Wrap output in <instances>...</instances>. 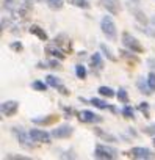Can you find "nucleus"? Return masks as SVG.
Instances as JSON below:
<instances>
[{"mask_svg":"<svg viewBox=\"0 0 155 160\" xmlns=\"http://www.w3.org/2000/svg\"><path fill=\"white\" fill-rule=\"evenodd\" d=\"M46 53H49L52 58H58V60H64L66 58V52L60 46H56L55 42L46 46Z\"/></svg>","mask_w":155,"mask_h":160,"instance_id":"nucleus-15","label":"nucleus"},{"mask_svg":"<svg viewBox=\"0 0 155 160\" xmlns=\"http://www.w3.org/2000/svg\"><path fill=\"white\" fill-rule=\"evenodd\" d=\"M2 7H3L5 11H8L16 19V13H17V10L21 7V0H3V5Z\"/></svg>","mask_w":155,"mask_h":160,"instance_id":"nucleus-18","label":"nucleus"},{"mask_svg":"<svg viewBox=\"0 0 155 160\" xmlns=\"http://www.w3.org/2000/svg\"><path fill=\"white\" fill-rule=\"evenodd\" d=\"M13 19H14L13 16H11V18H5V16L2 18V32H5L8 27L13 25Z\"/></svg>","mask_w":155,"mask_h":160,"instance_id":"nucleus-35","label":"nucleus"},{"mask_svg":"<svg viewBox=\"0 0 155 160\" xmlns=\"http://www.w3.org/2000/svg\"><path fill=\"white\" fill-rule=\"evenodd\" d=\"M10 49L14 50V52H17V53H21V52L24 50V46H22L21 41H13V42L10 44Z\"/></svg>","mask_w":155,"mask_h":160,"instance_id":"nucleus-36","label":"nucleus"},{"mask_svg":"<svg viewBox=\"0 0 155 160\" xmlns=\"http://www.w3.org/2000/svg\"><path fill=\"white\" fill-rule=\"evenodd\" d=\"M116 99H118L121 104H124V105L130 102V98H128V93H127L125 88H119V90L116 91Z\"/></svg>","mask_w":155,"mask_h":160,"instance_id":"nucleus-25","label":"nucleus"},{"mask_svg":"<svg viewBox=\"0 0 155 160\" xmlns=\"http://www.w3.org/2000/svg\"><path fill=\"white\" fill-rule=\"evenodd\" d=\"M143 132L146 133V135H149V137H155V122H152V124H149V126H146L144 129H143Z\"/></svg>","mask_w":155,"mask_h":160,"instance_id":"nucleus-38","label":"nucleus"},{"mask_svg":"<svg viewBox=\"0 0 155 160\" xmlns=\"http://www.w3.org/2000/svg\"><path fill=\"white\" fill-rule=\"evenodd\" d=\"M56 91H58V93H60L61 96H69V94H70V93H69V90H67V88H66V87H64L63 83H61V85H60V87L56 88Z\"/></svg>","mask_w":155,"mask_h":160,"instance_id":"nucleus-40","label":"nucleus"},{"mask_svg":"<svg viewBox=\"0 0 155 160\" xmlns=\"http://www.w3.org/2000/svg\"><path fill=\"white\" fill-rule=\"evenodd\" d=\"M52 137L53 138H58V140H63V138H69L72 133H74V127L70 124H60L58 127H55L52 132Z\"/></svg>","mask_w":155,"mask_h":160,"instance_id":"nucleus-8","label":"nucleus"},{"mask_svg":"<svg viewBox=\"0 0 155 160\" xmlns=\"http://www.w3.org/2000/svg\"><path fill=\"white\" fill-rule=\"evenodd\" d=\"M100 52H102V53H104V55H105V57H107V58L110 60V61H116V60H118V58H116V57L113 55L111 49H110V47H108L107 44H104V42L100 44Z\"/></svg>","mask_w":155,"mask_h":160,"instance_id":"nucleus-30","label":"nucleus"},{"mask_svg":"<svg viewBox=\"0 0 155 160\" xmlns=\"http://www.w3.org/2000/svg\"><path fill=\"white\" fill-rule=\"evenodd\" d=\"M46 2H47V7L52 11H58L64 7V0H46Z\"/></svg>","mask_w":155,"mask_h":160,"instance_id":"nucleus-26","label":"nucleus"},{"mask_svg":"<svg viewBox=\"0 0 155 160\" xmlns=\"http://www.w3.org/2000/svg\"><path fill=\"white\" fill-rule=\"evenodd\" d=\"M121 113H122V116H124V118H127V119H135V108H133V107H130L128 104H125V105L122 107Z\"/></svg>","mask_w":155,"mask_h":160,"instance_id":"nucleus-29","label":"nucleus"},{"mask_svg":"<svg viewBox=\"0 0 155 160\" xmlns=\"http://www.w3.org/2000/svg\"><path fill=\"white\" fill-rule=\"evenodd\" d=\"M90 66L93 68V71H94L96 74H99V72L104 69V60H102V53H100V52H96V53L91 55V58H90Z\"/></svg>","mask_w":155,"mask_h":160,"instance_id":"nucleus-16","label":"nucleus"},{"mask_svg":"<svg viewBox=\"0 0 155 160\" xmlns=\"http://www.w3.org/2000/svg\"><path fill=\"white\" fill-rule=\"evenodd\" d=\"M7 158H8V160H31L30 157L22 155V154H8Z\"/></svg>","mask_w":155,"mask_h":160,"instance_id":"nucleus-39","label":"nucleus"},{"mask_svg":"<svg viewBox=\"0 0 155 160\" xmlns=\"http://www.w3.org/2000/svg\"><path fill=\"white\" fill-rule=\"evenodd\" d=\"M90 104H91V105H94L96 108H100V110L111 108V107L107 104V101H104V99H100V98H91V99H90Z\"/></svg>","mask_w":155,"mask_h":160,"instance_id":"nucleus-24","label":"nucleus"},{"mask_svg":"<svg viewBox=\"0 0 155 160\" xmlns=\"http://www.w3.org/2000/svg\"><path fill=\"white\" fill-rule=\"evenodd\" d=\"M152 144H153V148H155V137H153V140H152Z\"/></svg>","mask_w":155,"mask_h":160,"instance_id":"nucleus-43","label":"nucleus"},{"mask_svg":"<svg viewBox=\"0 0 155 160\" xmlns=\"http://www.w3.org/2000/svg\"><path fill=\"white\" fill-rule=\"evenodd\" d=\"M147 83H149V87H150V90H152V93H153V91H155V72H153V71L147 74Z\"/></svg>","mask_w":155,"mask_h":160,"instance_id":"nucleus-37","label":"nucleus"},{"mask_svg":"<svg viewBox=\"0 0 155 160\" xmlns=\"http://www.w3.org/2000/svg\"><path fill=\"white\" fill-rule=\"evenodd\" d=\"M69 2L77 7V8H82V10H90L91 8V3L88 2V0H69Z\"/></svg>","mask_w":155,"mask_h":160,"instance_id":"nucleus-31","label":"nucleus"},{"mask_svg":"<svg viewBox=\"0 0 155 160\" xmlns=\"http://www.w3.org/2000/svg\"><path fill=\"white\" fill-rule=\"evenodd\" d=\"M36 2H44V0H36Z\"/></svg>","mask_w":155,"mask_h":160,"instance_id":"nucleus-44","label":"nucleus"},{"mask_svg":"<svg viewBox=\"0 0 155 160\" xmlns=\"http://www.w3.org/2000/svg\"><path fill=\"white\" fill-rule=\"evenodd\" d=\"M60 61H61V60H58V58H52V60L46 61V68H50V69L60 71V69H61V64H60Z\"/></svg>","mask_w":155,"mask_h":160,"instance_id":"nucleus-33","label":"nucleus"},{"mask_svg":"<svg viewBox=\"0 0 155 160\" xmlns=\"http://www.w3.org/2000/svg\"><path fill=\"white\" fill-rule=\"evenodd\" d=\"M0 110H2V115L7 116V118H11L17 113L19 110V102L17 101H5L2 102V105H0Z\"/></svg>","mask_w":155,"mask_h":160,"instance_id":"nucleus-9","label":"nucleus"},{"mask_svg":"<svg viewBox=\"0 0 155 160\" xmlns=\"http://www.w3.org/2000/svg\"><path fill=\"white\" fill-rule=\"evenodd\" d=\"M119 151L113 146L108 144H97L94 148V158H102V160H114L118 158Z\"/></svg>","mask_w":155,"mask_h":160,"instance_id":"nucleus-2","label":"nucleus"},{"mask_svg":"<svg viewBox=\"0 0 155 160\" xmlns=\"http://www.w3.org/2000/svg\"><path fill=\"white\" fill-rule=\"evenodd\" d=\"M138 110H139V112H141L146 118H149V116H150V113H149V104H147V102H139Z\"/></svg>","mask_w":155,"mask_h":160,"instance_id":"nucleus-34","label":"nucleus"},{"mask_svg":"<svg viewBox=\"0 0 155 160\" xmlns=\"http://www.w3.org/2000/svg\"><path fill=\"white\" fill-rule=\"evenodd\" d=\"M136 28L139 30V32H143L144 35H147V36H152V38H155V25L152 24V22H149V24H146V25H136Z\"/></svg>","mask_w":155,"mask_h":160,"instance_id":"nucleus-22","label":"nucleus"},{"mask_svg":"<svg viewBox=\"0 0 155 160\" xmlns=\"http://www.w3.org/2000/svg\"><path fill=\"white\" fill-rule=\"evenodd\" d=\"M35 91H47V88H49V85H47V82H42V80H35V82H31V85H30Z\"/></svg>","mask_w":155,"mask_h":160,"instance_id":"nucleus-28","label":"nucleus"},{"mask_svg":"<svg viewBox=\"0 0 155 160\" xmlns=\"http://www.w3.org/2000/svg\"><path fill=\"white\" fill-rule=\"evenodd\" d=\"M52 42H55L56 46H60L64 52L72 50V42H70V39H69L67 33H60V35H56V36L53 38V41H52Z\"/></svg>","mask_w":155,"mask_h":160,"instance_id":"nucleus-13","label":"nucleus"},{"mask_svg":"<svg viewBox=\"0 0 155 160\" xmlns=\"http://www.w3.org/2000/svg\"><path fill=\"white\" fill-rule=\"evenodd\" d=\"M46 82H47V85H49V87H52V88H55V90H56V88L61 85V80H60L58 77L52 75V74L46 75Z\"/></svg>","mask_w":155,"mask_h":160,"instance_id":"nucleus-27","label":"nucleus"},{"mask_svg":"<svg viewBox=\"0 0 155 160\" xmlns=\"http://www.w3.org/2000/svg\"><path fill=\"white\" fill-rule=\"evenodd\" d=\"M94 133H96V137H99L102 141H108V143H118V138L113 135V133H110V132H107L105 129H102V127H94Z\"/></svg>","mask_w":155,"mask_h":160,"instance_id":"nucleus-17","label":"nucleus"},{"mask_svg":"<svg viewBox=\"0 0 155 160\" xmlns=\"http://www.w3.org/2000/svg\"><path fill=\"white\" fill-rule=\"evenodd\" d=\"M127 8H128V11L135 16V21L139 24V25H146V24H149L150 21L146 18V14H144V11L141 10V7H139V3H133V2H127Z\"/></svg>","mask_w":155,"mask_h":160,"instance_id":"nucleus-6","label":"nucleus"},{"mask_svg":"<svg viewBox=\"0 0 155 160\" xmlns=\"http://www.w3.org/2000/svg\"><path fill=\"white\" fill-rule=\"evenodd\" d=\"M136 87H138V90H139L141 94H146V96H150L152 94V90H150V87L147 83V77H139L136 80Z\"/></svg>","mask_w":155,"mask_h":160,"instance_id":"nucleus-21","label":"nucleus"},{"mask_svg":"<svg viewBox=\"0 0 155 160\" xmlns=\"http://www.w3.org/2000/svg\"><path fill=\"white\" fill-rule=\"evenodd\" d=\"M147 64H150V68L155 69V58H149V60H147Z\"/></svg>","mask_w":155,"mask_h":160,"instance_id":"nucleus-42","label":"nucleus"},{"mask_svg":"<svg viewBox=\"0 0 155 160\" xmlns=\"http://www.w3.org/2000/svg\"><path fill=\"white\" fill-rule=\"evenodd\" d=\"M97 93H99L102 98H107V99H111V98L116 96V91H114L113 88H110V87H104V85L97 88Z\"/></svg>","mask_w":155,"mask_h":160,"instance_id":"nucleus-23","label":"nucleus"},{"mask_svg":"<svg viewBox=\"0 0 155 160\" xmlns=\"http://www.w3.org/2000/svg\"><path fill=\"white\" fill-rule=\"evenodd\" d=\"M77 118H79L80 122H85V124H100L104 122V118L91 110H82L77 113Z\"/></svg>","mask_w":155,"mask_h":160,"instance_id":"nucleus-5","label":"nucleus"},{"mask_svg":"<svg viewBox=\"0 0 155 160\" xmlns=\"http://www.w3.org/2000/svg\"><path fill=\"white\" fill-rule=\"evenodd\" d=\"M100 3L111 16H116L121 11V0H100Z\"/></svg>","mask_w":155,"mask_h":160,"instance_id":"nucleus-14","label":"nucleus"},{"mask_svg":"<svg viewBox=\"0 0 155 160\" xmlns=\"http://www.w3.org/2000/svg\"><path fill=\"white\" fill-rule=\"evenodd\" d=\"M121 41H122V46H124L125 49H128V50H132V52H135V53H144V46H143L132 33L124 32L122 36H121Z\"/></svg>","mask_w":155,"mask_h":160,"instance_id":"nucleus-3","label":"nucleus"},{"mask_svg":"<svg viewBox=\"0 0 155 160\" xmlns=\"http://www.w3.org/2000/svg\"><path fill=\"white\" fill-rule=\"evenodd\" d=\"M28 33L35 35V36H36L38 39H41V41H49V35H47V32H46L42 27L36 25V24H33V25L28 27Z\"/></svg>","mask_w":155,"mask_h":160,"instance_id":"nucleus-20","label":"nucleus"},{"mask_svg":"<svg viewBox=\"0 0 155 160\" xmlns=\"http://www.w3.org/2000/svg\"><path fill=\"white\" fill-rule=\"evenodd\" d=\"M28 133H30L31 140L36 141V143H46V144L50 143L52 133H49V132H46V130H42V129H31Z\"/></svg>","mask_w":155,"mask_h":160,"instance_id":"nucleus-10","label":"nucleus"},{"mask_svg":"<svg viewBox=\"0 0 155 160\" xmlns=\"http://www.w3.org/2000/svg\"><path fill=\"white\" fill-rule=\"evenodd\" d=\"M33 2L35 0H24V2L21 3L17 13H16V18L19 19H27L30 16V13L33 11Z\"/></svg>","mask_w":155,"mask_h":160,"instance_id":"nucleus-12","label":"nucleus"},{"mask_svg":"<svg viewBox=\"0 0 155 160\" xmlns=\"http://www.w3.org/2000/svg\"><path fill=\"white\" fill-rule=\"evenodd\" d=\"M11 132L16 135V138L19 140V143H21L24 148H27V149H31V148H33V143H31L33 140H31L30 133L24 130V127H13Z\"/></svg>","mask_w":155,"mask_h":160,"instance_id":"nucleus-7","label":"nucleus"},{"mask_svg":"<svg viewBox=\"0 0 155 160\" xmlns=\"http://www.w3.org/2000/svg\"><path fill=\"white\" fill-rule=\"evenodd\" d=\"M63 112H64V118H70L74 115V108L70 107H63Z\"/></svg>","mask_w":155,"mask_h":160,"instance_id":"nucleus-41","label":"nucleus"},{"mask_svg":"<svg viewBox=\"0 0 155 160\" xmlns=\"http://www.w3.org/2000/svg\"><path fill=\"white\" fill-rule=\"evenodd\" d=\"M119 57L122 58V60H125L127 63H130V64H138L141 60H139V57H138V53H135V52H132V50H125V49H122V50H119Z\"/></svg>","mask_w":155,"mask_h":160,"instance_id":"nucleus-19","label":"nucleus"},{"mask_svg":"<svg viewBox=\"0 0 155 160\" xmlns=\"http://www.w3.org/2000/svg\"><path fill=\"white\" fill-rule=\"evenodd\" d=\"M100 30H102L104 36L108 41H116L118 39V28H116V24H114L111 16H104L100 19Z\"/></svg>","mask_w":155,"mask_h":160,"instance_id":"nucleus-1","label":"nucleus"},{"mask_svg":"<svg viewBox=\"0 0 155 160\" xmlns=\"http://www.w3.org/2000/svg\"><path fill=\"white\" fill-rule=\"evenodd\" d=\"M86 68L83 64H75V75L77 78H80V80H85L86 78Z\"/></svg>","mask_w":155,"mask_h":160,"instance_id":"nucleus-32","label":"nucleus"},{"mask_svg":"<svg viewBox=\"0 0 155 160\" xmlns=\"http://www.w3.org/2000/svg\"><path fill=\"white\" fill-rule=\"evenodd\" d=\"M60 119V115H47V116H36V118H31V122L36 124V126H52L55 124L56 121Z\"/></svg>","mask_w":155,"mask_h":160,"instance_id":"nucleus-11","label":"nucleus"},{"mask_svg":"<svg viewBox=\"0 0 155 160\" xmlns=\"http://www.w3.org/2000/svg\"><path fill=\"white\" fill-rule=\"evenodd\" d=\"M125 155L128 158H138V160H153L155 158V152L149 148H144V146L132 148L130 151L125 152Z\"/></svg>","mask_w":155,"mask_h":160,"instance_id":"nucleus-4","label":"nucleus"}]
</instances>
